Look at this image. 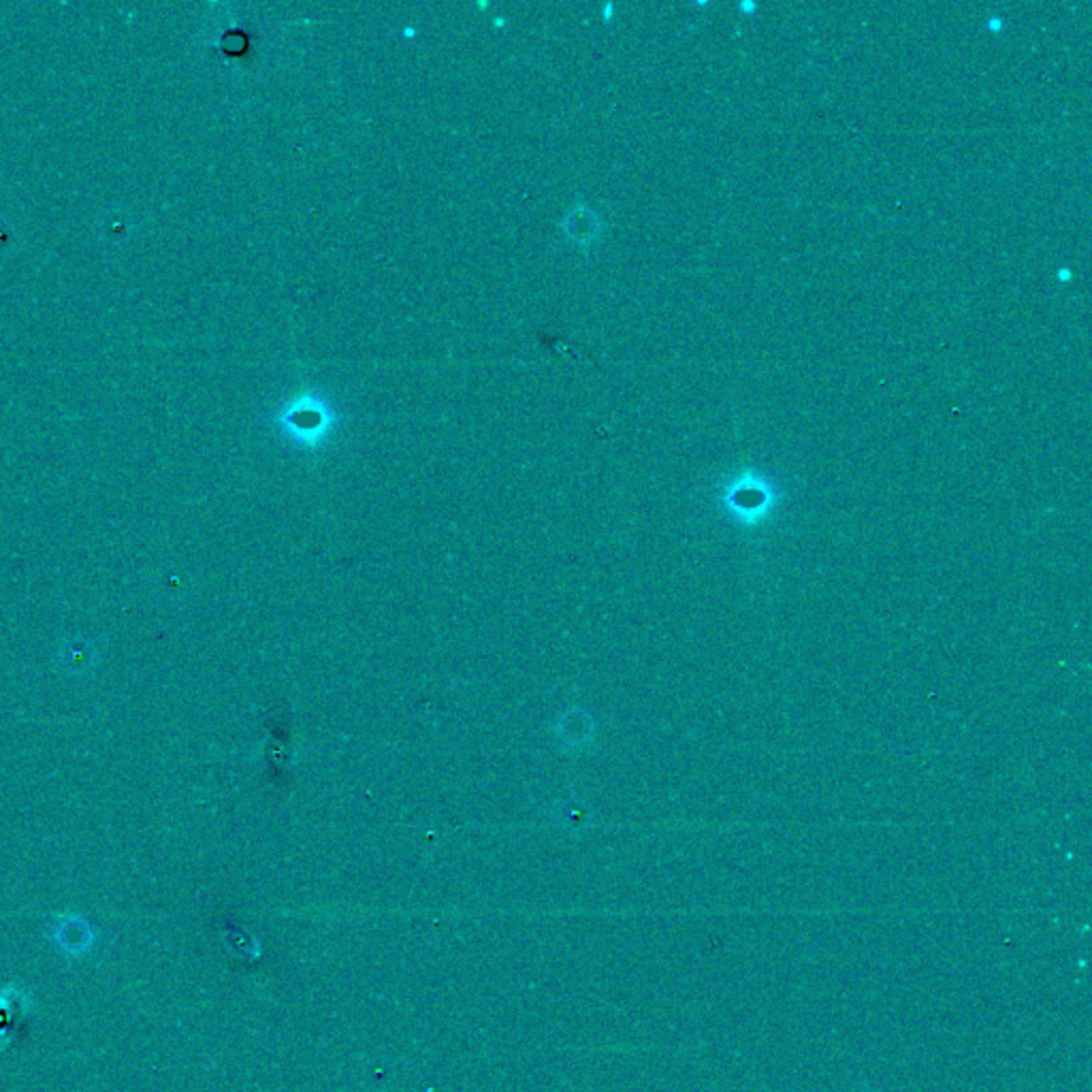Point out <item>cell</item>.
I'll list each match as a JSON object with an SVG mask.
<instances>
[{"instance_id": "3957f363", "label": "cell", "mask_w": 1092, "mask_h": 1092, "mask_svg": "<svg viewBox=\"0 0 1092 1092\" xmlns=\"http://www.w3.org/2000/svg\"><path fill=\"white\" fill-rule=\"evenodd\" d=\"M741 7H742V9H745V11H754V9H756V5H754V3H742Z\"/></svg>"}, {"instance_id": "6da1fadb", "label": "cell", "mask_w": 1092, "mask_h": 1092, "mask_svg": "<svg viewBox=\"0 0 1092 1092\" xmlns=\"http://www.w3.org/2000/svg\"><path fill=\"white\" fill-rule=\"evenodd\" d=\"M988 28L994 30V33H999V30L1003 28V22L999 18H991V22H988Z\"/></svg>"}, {"instance_id": "7a4b0ae2", "label": "cell", "mask_w": 1092, "mask_h": 1092, "mask_svg": "<svg viewBox=\"0 0 1092 1092\" xmlns=\"http://www.w3.org/2000/svg\"><path fill=\"white\" fill-rule=\"evenodd\" d=\"M1058 280H1063V282H1069V280H1071V272H1069V269H1067V267H1065V269H1060V272H1058Z\"/></svg>"}]
</instances>
